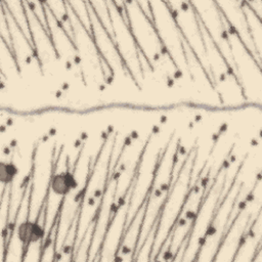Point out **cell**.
<instances>
[{
  "label": "cell",
  "instance_id": "3",
  "mask_svg": "<svg viewBox=\"0 0 262 262\" xmlns=\"http://www.w3.org/2000/svg\"><path fill=\"white\" fill-rule=\"evenodd\" d=\"M18 173V169L16 165L12 161H3L0 165V180L3 183V191L2 199L4 195V191L6 186L12 185L14 178Z\"/></svg>",
  "mask_w": 262,
  "mask_h": 262
},
{
  "label": "cell",
  "instance_id": "1",
  "mask_svg": "<svg viewBox=\"0 0 262 262\" xmlns=\"http://www.w3.org/2000/svg\"><path fill=\"white\" fill-rule=\"evenodd\" d=\"M34 183H31L28 194L27 216L26 219L17 226V238L20 243V261H24L27 258L32 244L40 242V245H42L45 239V228L43 225L40 223V221H36L35 219L32 221L30 219Z\"/></svg>",
  "mask_w": 262,
  "mask_h": 262
},
{
  "label": "cell",
  "instance_id": "2",
  "mask_svg": "<svg viewBox=\"0 0 262 262\" xmlns=\"http://www.w3.org/2000/svg\"><path fill=\"white\" fill-rule=\"evenodd\" d=\"M61 150H62V146H61V148L58 152L57 160L51 166V171H50V174H49L48 183L50 184L51 191L55 195H59V196L62 198V196H68V194L73 189L77 188L78 182H77L76 175H75L76 168H74V170L70 169V165H69L70 164V159H69V157H67L66 170L60 172V173H55V168H56L57 163L59 161V156L61 154Z\"/></svg>",
  "mask_w": 262,
  "mask_h": 262
}]
</instances>
